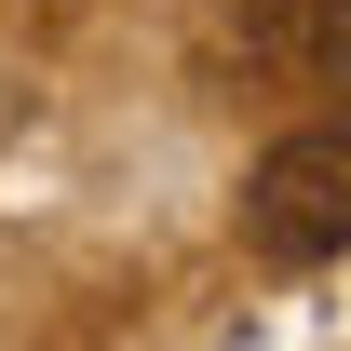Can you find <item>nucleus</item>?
Instances as JSON below:
<instances>
[{
    "label": "nucleus",
    "instance_id": "nucleus-1",
    "mask_svg": "<svg viewBox=\"0 0 351 351\" xmlns=\"http://www.w3.org/2000/svg\"><path fill=\"white\" fill-rule=\"evenodd\" d=\"M243 243H257V257H284V270L351 257V108L257 149V176H243Z\"/></svg>",
    "mask_w": 351,
    "mask_h": 351
},
{
    "label": "nucleus",
    "instance_id": "nucleus-2",
    "mask_svg": "<svg viewBox=\"0 0 351 351\" xmlns=\"http://www.w3.org/2000/svg\"><path fill=\"white\" fill-rule=\"evenodd\" d=\"M217 41H243V68H298L311 54V0H217Z\"/></svg>",
    "mask_w": 351,
    "mask_h": 351
},
{
    "label": "nucleus",
    "instance_id": "nucleus-3",
    "mask_svg": "<svg viewBox=\"0 0 351 351\" xmlns=\"http://www.w3.org/2000/svg\"><path fill=\"white\" fill-rule=\"evenodd\" d=\"M298 68L351 108V0H311V54H298Z\"/></svg>",
    "mask_w": 351,
    "mask_h": 351
}]
</instances>
